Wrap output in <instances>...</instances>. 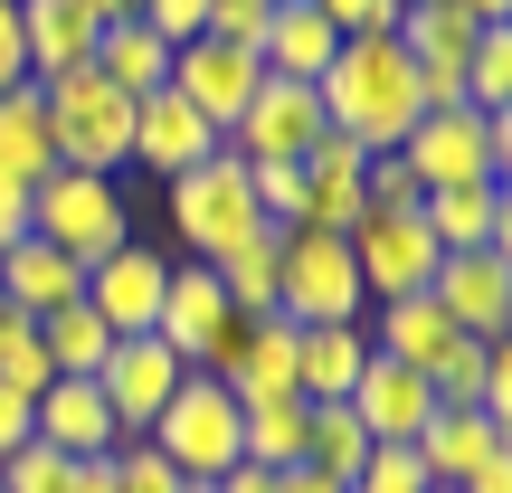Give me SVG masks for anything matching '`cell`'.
Wrapping results in <instances>:
<instances>
[{
    "instance_id": "obj_1",
    "label": "cell",
    "mask_w": 512,
    "mask_h": 493,
    "mask_svg": "<svg viewBox=\"0 0 512 493\" xmlns=\"http://www.w3.org/2000/svg\"><path fill=\"white\" fill-rule=\"evenodd\" d=\"M313 95H323V124H332V133H351L361 152H399V143H408V124L427 114V95H418V67H408V48H399L389 29H370V38H342Z\"/></svg>"
},
{
    "instance_id": "obj_2",
    "label": "cell",
    "mask_w": 512,
    "mask_h": 493,
    "mask_svg": "<svg viewBox=\"0 0 512 493\" xmlns=\"http://www.w3.org/2000/svg\"><path fill=\"white\" fill-rule=\"evenodd\" d=\"M162 190H171V238H181L190 266H219L228 247H247L256 228H266L256 219V171L228 143L209 152V162H190L181 181H162Z\"/></svg>"
},
{
    "instance_id": "obj_3",
    "label": "cell",
    "mask_w": 512,
    "mask_h": 493,
    "mask_svg": "<svg viewBox=\"0 0 512 493\" xmlns=\"http://www.w3.org/2000/svg\"><path fill=\"white\" fill-rule=\"evenodd\" d=\"M418 190H465V181H503L512 171V114H475V105H427L399 143Z\"/></svg>"
},
{
    "instance_id": "obj_4",
    "label": "cell",
    "mask_w": 512,
    "mask_h": 493,
    "mask_svg": "<svg viewBox=\"0 0 512 493\" xmlns=\"http://www.w3.org/2000/svg\"><path fill=\"white\" fill-rule=\"evenodd\" d=\"M275 313H285L294 332L361 323L370 294H361V266H351V238H332V228H285V238H275Z\"/></svg>"
},
{
    "instance_id": "obj_5",
    "label": "cell",
    "mask_w": 512,
    "mask_h": 493,
    "mask_svg": "<svg viewBox=\"0 0 512 493\" xmlns=\"http://www.w3.org/2000/svg\"><path fill=\"white\" fill-rule=\"evenodd\" d=\"M143 446H152L181 484H219L228 465H238V399H228L209 370H181V389H171L162 418L143 427Z\"/></svg>"
},
{
    "instance_id": "obj_6",
    "label": "cell",
    "mask_w": 512,
    "mask_h": 493,
    "mask_svg": "<svg viewBox=\"0 0 512 493\" xmlns=\"http://www.w3.org/2000/svg\"><path fill=\"white\" fill-rule=\"evenodd\" d=\"M48 95V133H57V162L67 171H133V95L124 86H105L95 67H76V76H57V86H38Z\"/></svg>"
},
{
    "instance_id": "obj_7",
    "label": "cell",
    "mask_w": 512,
    "mask_h": 493,
    "mask_svg": "<svg viewBox=\"0 0 512 493\" xmlns=\"http://www.w3.org/2000/svg\"><path fill=\"white\" fill-rule=\"evenodd\" d=\"M29 238H48V247H67L76 266H95L105 247H124V238H133L124 190H114L105 171H67V162H57L48 181L29 190Z\"/></svg>"
},
{
    "instance_id": "obj_8",
    "label": "cell",
    "mask_w": 512,
    "mask_h": 493,
    "mask_svg": "<svg viewBox=\"0 0 512 493\" xmlns=\"http://www.w3.org/2000/svg\"><path fill=\"white\" fill-rule=\"evenodd\" d=\"M437 238H427L418 209H361V228H351V266H361V294L370 304H399V294H427V275H437Z\"/></svg>"
},
{
    "instance_id": "obj_9",
    "label": "cell",
    "mask_w": 512,
    "mask_h": 493,
    "mask_svg": "<svg viewBox=\"0 0 512 493\" xmlns=\"http://www.w3.org/2000/svg\"><path fill=\"white\" fill-rule=\"evenodd\" d=\"M162 285H171V256L143 247V238H124V247H105V256L86 266L76 304H86L95 323L124 342V332H152V323H162Z\"/></svg>"
},
{
    "instance_id": "obj_10",
    "label": "cell",
    "mask_w": 512,
    "mask_h": 493,
    "mask_svg": "<svg viewBox=\"0 0 512 493\" xmlns=\"http://www.w3.org/2000/svg\"><path fill=\"white\" fill-rule=\"evenodd\" d=\"M427 294L446 304V323L475 332V342H503L512 332V247H446Z\"/></svg>"
},
{
    "instance_id": "obj_11",
    "label": "cell",
    "mask_w": 512,
    "mask_h": 493,
    "mask_svg": "<svg viewBox=\"0 0 512 493\" xmlns=\"http://www.w3.org/2000/svg\"><path fill=\"white\" fill-rule=\"evenodd\" d=\"M323 133H332L323 124V95L294 86V76H266V86L247 95V114L228 124V152H238V162H304Z\"/></svg>"
},
{
    "instance_id": "obj_12",
    "label": "cell",
    "mask_w": 512,
    "mask_h": 493,
    "mask_svg": "<svg viewBox=\"0 0 512 493\" xmlns=\"http://www.w3.org/2000/svg\"><path fill=\"white\" fill-rule=\"evenodd\" d=\"M238 323H247V313L228 304L219 266H190V256H181V266H171V285H162V323H152V332H162L190 370H209V361L228 351V332H238Z\"/></svg>"
},
{
    "instance_id": "obj_13",
    "label": "cell",
    "mask_w": 512,
    "mask_h": 493,
    "mask_svg": "<svg viewBox=\"0 0 512 493\" xmlns=\"http://www.w3.org/2000/svg\"><path fill=\"white\" fill-rule=\"evenodd\" d=\"M181 351L162 342V332H124V342L105 351V370H95V389H105V408H114V427L124 437H143L152 418H162V399L181 389Z\"/></svg>"
},
{
    "instance_id": "obj_14",
    "label": "cell",
    "mask_w": 512,
    "mask_h": 493,
    "mask_svg": "<svg viewBox=\"0 0 512 493\" xmlns=\"http://www.w3.org/2000/svg\"><path fill=\"white\" fill-rule=\"evenodd\" d=\"M256 86H266L256 48H228V38H181V48H171V95H181V105H200L209 124H219V143H228V124L247 114Z\"/></svg>"
},
{
    "instance_id": "obj_15",
    "label": "cell",
    "mask_w": 512,
    "mask_h": 493,
    "mask_svg": "<svg viewBox=\"0 0 512 493\" xmlns=\"http://www.w3.org/2000/svg\"><path fill=\"white\" fill-rule=\"evenodd\" d=\"M209 380H219L238 408L294 399V323H285V313H247V323L228 332V351L209 361Z\"/></svg>"
},
{
    "instance_id": "obj_16",
    "label": "cell",
    "mask_w": 512,
    "mask_h": 493,
    "mask_svg": "<svg viewBox=\"0 0 512 493\" xmlns=\"http://www.w3.org/2000/svg\"><path fill=\"white\" fill-rule=\"evenodd\" d=\"M219 152V124H209L200 105H181V95H133V162L152 171V181H181L190 162H209Z\"/></svg>"
},
{
    "instance_id": "obj_17",
    "label": "cell",
    "mask_w": 512,
    "mask_h": 493,
    "mask_svg": "<svg viewBox=\"0 0 512 493\" xmlns=\"http://www.w3.org/2000/svg\"><path fill=\"white\" fill-rule=\"evenodd\" d=\"M351 418L370 427V446H418V427L437 418V389H427V370H399L370 351V370L351 380Z\"/></svg>"
},
{
    "instance_id": "obj_18",
    "label": "cell",
    "mask_w": 512,
    "mask_h": 493,
    "mask_svg": "<svg viewBox=\"0 0 512 493\" xmlns=\"http://www.w3.org/2000/svg\"><path fill=\"white\" fill-rule=\"evenodd\" d=\"M304 228H332V238H351V228H361V171H370V152L351 143V133H323V143L304 152Z\"/></svg>"
},
{
    "instance_id": "obj_19",
    "label": "cell",
    "mask_w": 512,
    "mask_h": 493,
    "mask_svg": "<svg viewBox=\"0 0 512 493\" xmlns=\"http://www.w3.org/2000/svg\"><path fill=\"white\" fill-rule=\"evenodd\" d=\"M29 427H38V446H57V456H105V446H124V427H114V408H105L95 380H48L29 399Z\"/></svg>"
},
{
    "instance_id": "obj_20",
    "label": "cell",
    "mask_w": 512,
    "mask_h": 493,
    "mask_svg": "<svg viewBox=\"0 0 512 493\" xmlns=\"http://www.w3.org/2000/svg\"><path fill=\"white\" fill-rule=\"evenodd\" d=\"M361 332H370V351H380V361H399V370H437L446 351L465 342V332L446 323V304H437V294H399V304H370V313H361Z\"/></svg>"
},
{
    "instance_id": "obj_21",
    "label": "cell",
    "mask_w": 512,
    "mask_h": 493,
    "mask_svg": "<svg viewBox=\"0 0 512 493\" xmlns=\"http://www.w3.org/2000/svg\"><path fill=\"white\" fill-rule=\"evenodd\" d=\"M503 446H512V427H494L484 408H437V418L418 427V446H408V456L427 465V484H437V493H456L475 465H494Z\"/></svg>"
},
{
    "instance_id": "obj_22",
    "label": "cell",
    "mask_w": 512,
    "mask_h": 493,
    "mask_svg": "<svg viewBox=\"0 0 512 493\" xmlns=\"http://www.w3.org/2000/svg\"><path fill=\"white\" fill-rule=\"evenodd\" d=\"M19 57H29V86L95 67V19L76 0H19Z\"/></svg>"
},
{
    "instance_id": "obj_23",
    "label": "cell",
    "mask_w": 512,
    "mask_h": 493,
    "mask_svg": "<svg viewBox=\"0 0 512 493\" xmlns=\"http://www.w3.org/2000/svg\"><path fill=\"white\" fill-rule=\"evenodd\" d=\"M332 48H342V29H332L313 0H275V10H266V38H256V67H266V76H294V86H323Z\"/></svg>"
},
{
    "instance_id": "obj_24",
    "label": "cell",
    "mask_w": 512,
    "mask_h": 493,
    "mask_svg": "<svg viewBox=\"0 0 512 493\" xmlns=\"http://www.w3.org/2000/svg\"><path fill=\"white\" fill-rule=\"evenodd\" d=\"M437 247H512V190L503 181H465V190H427L418 200Z\"/></svg>"
},
{
    "instance_id": "obj_25",
    "label": "cell",
    "mask_w": 512,
    "mask_h": 493,
    "mask_svg": "<svg viewBox=\"0 0 512 493\" xmlns=\"http://www.w3.org/2000/svg\"><path fill=\"white\" fill-rule=\"evenodd\" d=\"M76 285H86V266H76L67 247H48V238H19L0 256V304L29 313V323H48L57 304H76Z\"/></svg>"
},
{
    "instance_id": "obj_26",
    "label": "cell",
    "mask_w": 512,
    "mask_h": 493,
    "mask_svg": "<svg viewBox=\"0 0 512 493\" xmlns=\"http://www.w3.org/2000/svg\"><path fill=\"white\" fill-rule=\"evenodd\" d=\"M370 370V332L361 323H313L294 332V399H351V380Z\"/></svg>"
},
{
    "instance_id": "obj_27",
    "label": "cell",
    "mask_w": 512,
    "mask_h": 493,
    "mask_svg": "<svg viewBox=\"0 0 512 493\" xmlns=\"http://www.w3.org/2000/svg\"><path fill=\"white\" fill-rule=\"evenodd\" d=\"M95 76L124 95H162L171 86V38L143 29V19H114V29H95Z\"/></svg>"
},
{
    "instance_id": "obj_28",
    "label": "cell",
    "mask_w": 512,
    "mask_h": 493,
    "mask_svg": "<svg viewBox=\"0 0 512 493\" xmlns=\"http://www.w3.org/2000/svg\"><path fill=\"white\" fill-rule=\"evenodd\" d=\"M304 427H313L304 399H256V408H238V465H266V475L304 465Z\"/></svg>"
},
{
    "instance_id": "obj_29",
    "label": "cell",
    "mask_w": 512,
    "mask_h": 493,
    "mask_svg": "<svg viewBox=\"0 0 512 493\" xmlns=\"http://www.w3.org/2000/svg\"><path fill=\"white\" fill-rule=\"evenodd\" d=\"M0 171H19V181H48L57 171V133H48V95L38 86L0 95Z\"/></svg>"
},
{
    "instance_id": "obj_30",
    "label": "cell",
    "mask_w": 512,
    "mask_h": 493,
    "mask_svg": "<svg viewBox=\"0 0 512 493\" xmlns=\"http://www.w3.org/2000/svg\"><path fill=\"white\" fill-rule=\"evenodd\" d=\"M38 351H48L57 380H95V370H105V351H114V332L95 323L86 304H57L48 323H38Z\"/></svg>"
},
{
    "instance_id": "obj_31",
    "label": "cell",
    "mask_w": 512,
    "mask_h": 493,
    "mask_svg": "<svg viewBox=\"0 0 512 493\" xmlns=\"http://www.w3.org/2000/svg\"><path fill=\"white\" fill-rule=\"evenodd\" d=\"M304 408H313V399H304ZM304 465H323L332 484H351V475L370 465V427L351 418V399H323V408H313V427H304Z\"/></svg>"
},
{
    "instance_id": "obj_32",
    "label": "cell",
    "mask_w": 512,
    "mask_h": 493,
    "mask_svg": "<svg viewBox=\"0 0 512 493\" xmlns=\"http://www.w3.org/2000/svg\"><path fill=\"white\" fill-rule=\"evenodd\" d=\"M465 105L475 114H512V19H484L475 57H465Z\"/></svg>"
},
{
    "instance_id": "obj_33",
    "label": "cell",
    "mask_w": 512,
    "mask_h": 493,
    "mask_svg": "<svg viewBox=\"0 0 512 493\" xmlns=\"http://www.w3.org/2000/svg\"><path fill=\"white\" fill-rule=\"evenodd\" d=\"M275 238H285V228H256L247 247L219 256V285H228V304H238V313H275Z\"/></svg>"
},
{
    "instance_id": "obj_34",
    "label": "cell",
    "mask_w": 512,
    "mask_h": 493,
    "mask_svg": "<svg viewBox=\"0 0 512 493\" xmlns=\"http://www.w3.org/2000/svg\"><path fill=\"white\" fill-rule=\"evenodd\" d=\"M67 475H76V456H57V446H19V456H0V493H67Z\"/></svg>"
},
{
    "instance_id": "obj_35",
    "label": "cell",
    "mask_w": 512,
    "mask_h": 493,
    "mask_svg": "<svg viewBox=\"0 0 512 493\" xmlns=\"http://www.w3.org/2000/svg\"><path fill=\"white\" fill-rule=\"evenodd\" d=\"M256 171V219L266 228H304V171L294 162H247Z\"/></svg>"
},
{
    "instance_id": "obj_36",
    "label": "cell",
    "mask_w": 512,
    "mask_h": 493,
    "mask_svg": "<svg viewBox=\"0 0 512 493\" xmlns=\"http://www.w3.org/2000/svg\"><path fill=\"white\" fill-rule=\"evenodd\" d=\"M342 493H437V484H427V465L408 456V446H370V465H361Z\"/></svg>"
},
{
    "instance_id": "obj_37",
    "label": "cell",
    "mask_w": 512,
    "mask_h": 493,
    "mask_svg": "<svg viewBox=\"0 0 512 493\" xmlns=\"http://www.w3.org/2000/svg\"><path fill=\"white\" fill-rule=\"evenodd\" d=\"M114 493H181V475H171L143 437H124V446H114Z\"/></svg>"
},
{
    "instance_id": "obj_38",
    "label": "cell",
    "mask_w": 512,
    "mask_h": 493,
    "mask_svg": "<svg viewBox=\"0 0 512 493\" xmlns=\"http://www.w3.org/2000/svg\"><path fill=\"white\" fill-rule=\"evenodd\" d=\"M361 200H370V209H418L427 190L408 181V162H399V152H370V171H361Z\"/></svg>"
},
{
    "instance_id": "obj_39",
    "label": "cell",
    "mask_w": 512,
    "mask_h": 493,
    "mask_svg": "<svg viewBox=\"0 0 512 493\" xmlns=\"http://www.w3.org/2000/svg\"><path fill=\"white\" fill-rule=\"evenodd\" d=\"M266 10H275V0H209L200 38H228V48H256V38H266Z\"/></svg>"
},
{
    "instance_id": "obj_40",
    "label": "cell",
    "mask_w": 512,
    "mask_h": 493,
    "mask_svg": "<svg viewBox=\"0 0 512 493\" xmlns=\"http://www.w3.org/2000/svg\"><path fill=\"white\" fill-rule=\"evenodd\" d=\"M342 38H370V29H399V0H313Z\"/></svg>"
},
{
    "instance_id": "obj_41",
    "label": "cell",
    "mask_w": 512,
    "mask_h": 493,
    "mask_svg": "<svg viewBox=\"0 0 512 493\" xmlns=\"http://www.w3.org/2000/svg\"><path fill=\"white\" fill-rule=\"evenodd\" d=\"M200 19H209V0H143V29H162L171 48H181V38H200Z\"/></svg>"
},
{
    "instance_id": "obj_42",
    "label": "cell",
    "mask_w": 512,
    "mask_h": 493,
    "mask_svg": "<svg viewBox=\"0 0 512 493\" xmlns=\"http://www.w3.org/2000/svg\"><path fill=\"white\" fill-rule=\"evenodd\" d=\"M29 190H38V181H19V171H0V256H10L19 238H29Z\"/></svg>"
},
{
    "instance_id": "obj_43",
    "label": "cell",
    "mask_w": 512,
    "mask_h": 493,
    "mask_svg": "<svg viewBox=\"0 0 512 493\" xmlns=\"http://www.w3.org/2000/svg\"><path fill=\"white\" fill-rule=\"evenodd\" d=\"M29 86V57H19V0H0V95Z\"/></svg>"
},
{
    "instance_id": "obj_44",
    "label": "cell",
    "mask_w": 512,
    "mask_h": 493,
    "mask_svg": "<svg viewBox=\"0 0 512 493\" xmlns=\"http://www.w3.org/2000/svg\"><path fill=\"white\" fill-rule=\"evenodd\" d=\"M29 437H38V427H29V399H19V389L0 380V456H19Z\"/></svg>"
},
{
    "instance_id": "obj_45",
    "label": "cell",
    "mask_w": 512,
    "mask_h": 493,
    "mask_svg": "<svg viewBox=\"0 0 512 493\" xmlns=\"http://www.w3.org/2000/svg\"><path fill=\"white\" fill-rule=\"evenodd\" d=\"M275 493H342V484H332L323 465H285V475H275Z\"/></svg>"
},
{
    "instance_id": "obj_46",
    "label": "cell",
    "mask_w": 512,
    "mask_h": 493,
    "mask_svg": "<svg viewBox=\"0 0 512 493\" xmlns=\"http://www.w3.org/2000/svg\"><path fill=\"white\" fill-rule=\"evenodd\" d=\"M219 493H275V475H266V465H228Z\"/></svg>"
},
{
    "instance_id": "obj_47",
    "label": "cell",
    "mask_w": 512,
    "mask_h": 493,
    "mask_svg": "<svg viewBox=\"0 0 512 493\" xmlns=\"http://www.w3.org/2000/svg\"><path fill=\"white\" fill-rule=\"evenodd\" d=\"M76 10H86L95 29H114V19H143V0H76Z\"/></svg>"
},
{
    "instance_id": "obj_48",
    "label": "cell",
    "mask_w": 512,
    "mask_h": 493,
    "mask_svg": "<svg viewBox=\"0 0 512 493\" xmlns=\"http://www.w3.org/2000/svg\"><path fill=\"white\" fill-rule=\"evenodd\" d=\"M465 19H512V0H456Z\"/></svg>"
},
{
    "instance_id": "obj_49",
    "label": "cell",
    "mask_w": 512,
    "mask_h": 493,
    "mask_svg": "<svg viewBox=\"0 0 512 493\" xmlns=\"http://www.w3.org/2000/svg\"><path fill=\"white\" fill-rule=\"evenodd\" d=\"M181 493H219V484H181Z\"/></svg>"
},
{
    "instance_id": "obj_50",
    "label": "cell",
    "mask_w": 512,
    "mask_h": 493,
    "mask_svg": "<svg viewBox=\"0 0 512 493\" xmlns=\"http://www.w3.org/2000/svg\"><path fill=\"white\" fill-rule=\"evenodd\" d=\"M399 10H408V0H399Z\"/></svg>"
}]
</instances>
